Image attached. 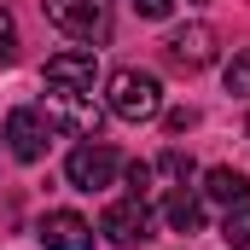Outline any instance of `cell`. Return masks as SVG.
<instances>
[{"mask_svg": "<svg viewBox=\"0 0 250 250\" xmlns=\"http://www.w3.org/2000/svg\"><path fill=\"white\" fill-rule=\"evenodd\" d=\"M41 123L53 128V134H70V140H99L105 105H99L93 93H82V87H47V99H41Z\"/></svg>", "mask_w": 250, "mask_h": 250, "instance_id": "6da1fadb", "label": "cell"}, {"mask_svg": "<svg viewBox=\"0 0 250 250\" xmlns=\"http://www.w3.org/2000/svg\"><path fill=\"white\" fill-rule=\"evenodd\" d=\"M105 111L123 123H151L163 117V82L151 70H111L105 82Z\"/></svg>", "mask_w": 250, "mask_h": 250, "instance_id": "7a4b0ae2", "label": "cell"}, {"mask_svg": "<svg viewBox=\"0 0 250 250\" xmlns=\"http://www.w3.org/2000/svg\"><path fill=\"white\" fill-rule=\"evenodd\" d=\"M41 12H47V23H53V29H64V35H70V41H82V47L111 41V23H117L111 0H41Z\"/></svg>", "mask_w": 250, "mask_h": 250, "instance_id": "3957f363", "label": "cell"}, {"mask_svg": "<svg viewBox=\"0 0 250 250\" xmlns=\"http://www.w3.org/2000/svg\"><path fill=\"white\" fill-rule=\"evenodd\" d=\"M123 175V157H117V146H105V140H82L70 157H64V181L76 192H99L111 187Z\"/></svg>", "mask_w": 250, "mask_h": 250, "instance_id": "277c9868", "label": "cell"}, {"mask_svg": "<svg viewBox=\"0 0 250 250\" xmlns=\"http://www.w3.org/2000/svg\"><path fill=\"white\" fill-rule=\"evenodd\" d=\"M163 59L175 64V70H187V76L209 70V64H215V29H209V23H181V29H169Z\"/></svg>", "mask_w": 250, "mask_h": 250, "instance_id": "5b68a950", "label": "cell"}, {"mask_svg": "<svg viewBox=\"0 0 250 250\" xmlns=\"http://www.w3.org/2000/svg\"><path fill=\"white\" fill-rule=\"evenodd\" d=\"M99 233H105L111 245H123V250L146 245V239H151V209H146V198H123V204H111V209L99 215Z\"/></svg>", "mask_w": 250, "mask_h": 250, "instance_id": "8992f818", "label": "cell"}, {"mask_svg": "<svg viewBox=\"0 0 250 250\" xmlns=\"http://www.w3.org/2000/svg\"><path fill=\"white\" fill-rule=\"evenodd\" d=\"M47 140H53V128L41 123V111L18 105V111L6 117V151H12L18 163H41V157H47Z\"/></svg>", "mask_w": 250, "mask_h": 250, "instance_id": "52a82bcc", "label": "cell"}, {"mask_svg": "<svg viewBox=\"0 0 250 250\" xmlns=\"http://www.w3.org/2000/svg\"><path fill=\"white\" fill-rule=\"evenodd\" d=\"M93 82H99L93 47H70V53H53L47 59V87H82V93H93Z\"/></svg>", "mask_w": 250, "mask_h": 250, "instance_id": "ba28073f", "label": "cell"}, {"mask_svg": "<svg viewBox=\"0 0 250 250\" xmlns=\"http://www.w3.org/2000/svg\"><path fill=\"white\" fill-rule=\"evenodd\" d=\"M41 245L47 250H93V227L76 215V209H53L41 221Z\"/></svg>", "mask_w": 250, "mask_h": 250, "instance_id": "9c48e42d", "label": "cell"}, {"mask_svg": "<svg viewBox=\"0 0 250 250\" xmlns=\"http://www.w3.org/2000/svg\"><path fill=\"white\" fill-rule=\"evenodd\" d=\"M163 221H169L181 239H192V233H204V204H198L187 187H175V192H169V204H163Z\"/></svg>", "mask_w": 250, "mask_h": 250, "instance_id": "30bf717a", "label": "cell"}, {"mask_svg": "<svg viewBox=\"0 0 250 250\" xmlns=\"http://www.w3.org/2000/svg\"><path fill=\"white\" fill-rule=\"evenodd\" d=\"M204 198H215V204H239V198H250V181L239 175V169L215 163V169L204 175Z\"/></svg>", "mask_w": 250, "mask_h": 250, "instance_id": "8fae6325", "label": "cell"}, {"mask_svg": "<svg viewBox=\"0 0 250 250\" xmlns=\"http://www.w3.org/2000/svg\"><path fill=\"white\" fill-rule=\"evenodd\" d=\"M151 175H157V181H169V187H187L198 169H192V157L181 151V146H169V151H163V157L151 163Z\"/></svg>", "mask_w": 250, "mask_h": 250, "instance_id": "7c38bea8", "label": "cell"}, {"mask_svg": "<svg viewBox=\"0 0 250 250\" xmlns=\"http://www.w3.org/2000/svg\"><path fill=\"white\" fill-rule=\"evenodd\" d=\"M221 239L233 250H250V198H239V204H227V221H221Z\"/></svg>", "mask_w": 250, "mask_h": 250, "instance_id": "4fadbf2b", "label": "cell"}, {"mask_svg": "<svg viewBox=\"0 0 250 250\" xmlns=\"http://www.w3.org/2000/svg\"><path fill=\"white\" fill-rule=\"evenodd\" d=\"M227 93H250V47H239L227 64Z\"/></svg>", "mask_w": 250, "mask_h": 250, "instance_id": "5bb4252c", "label": "cell"}, {"mask_svg": "<svg viewBox=\"0 0 250 250\" xmlns=\"http://www.w3.org/2000/svg\"><path fill=\"white\" fill-rule=\"evenodd\" d=\"M123 181H128V198H146L157 175H151V163H123Z\"/></svg>", "mask_w": 250, "mask_h": 250, "instance_id": "9a60e30c", "label": "cell"}, {"mask_svg": "<svg viewBox=\"0 0 250 250\" xmlns=\"http://www.w3.org/2000/svg\"><path fill=\"white\" fill-rule=\"evenodd\" d=\"M12 47H18V23H12V12L0 6V64L12 59Z\"/></svg>", "mask_w": 250, "mask_h": 250, "instance_id": "2e32d148", "label": "cell"}, {"mask_svg": "<svg viewBox=\"0 0 250 250\" xmlns=\"http://www.w3.org/2000/svg\"><path fill=\"white\" fill-rule=\"evenodd\" d=\"M192 123H198V111H192V105H181V111H169V117H163V128H169V134H187Z\"/></svg>", "mask_w": 250, "mask_h": 250, "instance_id": "e0dca14e", "label": "cell"}, {"mask_svg": "<svg viewBox=\"0 0 250 250\" xmlns=\"http://www.w3.org/2000/svg\"><path fill=\"white\" fill-rule=\"evenodd\" d=\"M169 6H175V0H134L140 18H169Z\"/></svg>", "mask_w": 250, "mask_h": 250, "instance_id": "ac0fdd59", "label": "cell"}]
</instances>
